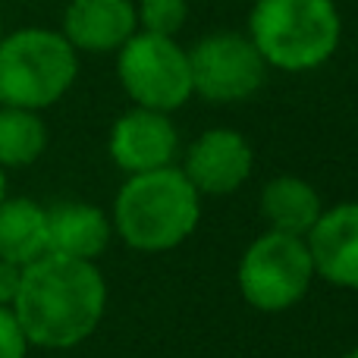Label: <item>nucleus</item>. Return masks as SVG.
<instances>
[{"label":"nucleus","mask_w":358,"mask_h":358,"mask_svg":"<svg viewBox=\"0 0 358 358\" xmlns=\"http://www.w3.org/2000/svg\"><path fill=\"white\" fill-rule=\"evenodd\" d=\"M107 308V283L92 261L66 255H41L22 267V283L13 299L29 346L73 349L85 343Z\"/></svg>","instance_id":"1"},{"label":"nucleus","mask_w":358,"mask_h":358,"mask_svg":"<svg viewBox=\"0 0 358 358\" xmlns=\"http://www.w3.org/2000/svg\"><path fill=\"white\" fill-rule=\"evenodd\" d=\"M201 195L179 167L132 173L113 201V229L136 252H170L198 227Z\"/></svg>","instance_id":"2"},{"label":"nucleus","mask_w":358,"mask_h":358,"mask_svg":"<svg viewBox=\"0 0 358 358\" xmlns=\"http://www.w3.org/2000/svg\"><path fill=\"white\" fill-rule=\"evenodd\" d=\"M248 38L267 66L308 73L340 48V10L334 0H258L248 16Z\"/></svg>","instance_id":"3"},{"label":"nucleus","mask_w":358,"mask_h":358,"mask_svg":"<svg viewBox=\"0 0 358 358\" xmlns=\"http://www.w3.org/2000/svg\"><path fill=\"white\" fill-rule=\"evenodd\" d=\"M79 50L50 29H19L0 38V104L44 110L73 88Z\"/></svg>","instance_id":"4"},{"label":"nucleus","mask_w":358,"mask_h":358,"mask_svg":"<svg viewBox=\"0 0 358 358\" xmlns=\"http://www.w3.org/2000/svg\"><path fill=\"white\" fill-rule=\"evenodd\" d=\"M311 283H315V264L302 236L267 229L245 248L239 261V292L258 311L273 315L292 308L305 299Z\"/></svg>","instance_id":"5"},{"label":"nucleus","mask_w":358,"mask_h":358,"mask_svg":"<svg viewBox=\"0 0 358 358\" xmlns=\"http://www.w3.org/2000/svg\"><path fill=\"white\" fill-rule=\"evenodd\" d=\"M117 76L136 107L170 113L192 98L189 50L170 35L138 29L117 50Z\"/></svg>","instance_id":"6"},{"label":"nucleus","mask_w":358,"mask_h":358,"mask_svg":"<svg viewBox=\"0 0 358 358\" xmlns=\"http://www.w3.org/2000/svg\"><path fill=\"white\" fill-rule=\"evenodd\" d=\"M192 94H201L214 104L245 101L264 85L267 63L255 41L239 31H214L204 35L189 50Z\"/></svg>","instance_id":"7"},{"label":"nucleus","mask_w":358,"mask_h":358,"mask_svg":"<svg viewBox=\"0 0 358 358\" xmlns=\"http://www.w3.org/2000/svg\"><path fill=\"white\" fill-rule=\"evenodd\" d=\"M110 157L126 173H148V170L173 167L179 151V132L170 113L132 107L110 129Z\"/></svg>","instance_id":"8"},{"label":"nucleus","mask_w":358,"mask_h":358,"mask_svg":"<svg viewBox=\"0 0 358 358\" xmlns=\"http://www.w3.org/2000/svg\"><path fill=\"white\" fill-rule=\"evenodd\" d=\"M255 167L252 145L236 129H208L189 145L182 170L198 195H229Z\"/></svg>","instance_id":"9"},{"label":"nucleus","mask_w":358,"mask_h":358,"mask_svg":"<svg viewBox=\"0 0 358 358\" xmlns=\"http://www.w3.org/2000/svg\"><path fill=\"white\" fill-rule=\"evenodd\" d=\"M315 277L358 292V201H343L321 210L305 236Z\"/></svg>","instance_id":"10"},{"label":"nucleus","mask_w":358,"mask_h":358,"mask_svg":"<svg viewBox=\"0 0 358 358\" xmlns=\"http://www.w3.org/2000/svg\"><path fill=\"white\" fill-rule=\"evenodd\" d=\"M138 31L132 0H73L63 13L60 35L85 54H113Z\"/></svg>","instance_id":"11"},{"label":"nucleus","mask_w":358,"mask_h":358,"mask_svg":"<svg viewBox=\"0 0 358 358\" xmlns=\"http://www.w3.org/2000/svg\"><path fill=\"white\" fill-rule=\"evenodd\" d=\"M113 236L110 217L85 201H60L48 208V252L94 261Z\"/></svg>","instance_id":"12"},{"label":"nucleus","mask_w":358,"mask_h":358,"mask_svg":"<svg viewBox=\"0 0 358 358\" xmlns=\"http://www.w3.org/2000/svg\"><path fill=\"white\" fill-rule=\"evenodd\" d=\"M321 210V195L302 176H273L261 192V217L273 233H289L305 239Z\"/></svg>","instance_id":"13"},{"label":"nucleus","mask_w":358,"mask_h":358,"mask_svg":"<svg viewBox=\"0 0 358 358\" xmlns=\"http://www.w3.org/2000/svg\"><path fill=\"white\" fill-rule=\"evenodd\" d=\"M48 255V208L31 198L0 201V258L29 267Z\"/></svg>","instance_id":"14"},{"label":"nucleus","mask_w":358,"mask_h":358,"mask_svg":"<svg viewBox=\"0 0 358 358\" xmlns=\"http://www.w3.org/2000/svg\"><path fill=\"white\" fill-rule=\"evenodd\" d=\"M48 148V126L38 110L0 104V167H29Z\"/></svg>","instance_id":"15"},{"label":"nucleus","mask_w":358,"mask_h":358,"mask_svg":"<svg viewBox=\"0 0 358 358\" xmlns=\"http://www.w3.org/2000/svg\"><path fill=\"white\" fill-rule=\"evenodd\" d=\"M138 29L173 38L189 16V0H138Z\"/></svg>","instance_id":"16"},{"label":"nucleus","mask_w":358,"mask_h":358,"mask_svg":"<svg viewBox=\"0 0 358 358\" xmlns=\"http://www.w3.org/2000/svg\"><path fill=\"white\" fill-rule=\"evenodd\" d=\"M29 352V340L22 334L13 305H0V358H25Z\"/></svg>","instance_id":"17"},{"label":"nucleus","mask_w":358,"mask_h":358,"mask_svg":"<svg viewBox=\"0 0 358 358\" xmlns=\"http://www.w3.org/2000/svg\"><path fill=\"white\" fill-rule=\"evenodd\" d=\"M19 283H22V267L0 258V305H13Z\"/></svg>","instance_id":"18"},{"label":"nucleus","mask_w":358,"mask_h":358,"mask_svg":"<svg viewBox=\"0 0 358 358\" xmlns=\"http://www.w3.org/2000/svg\"><path fill=\"white\" fill-rule=\"evenodd\" d=\"M3 192H6V179H3V167H0V201H3Z\"/></svg>","instance_id":"19"},{"label":"nucleus","mask_w":358,"mask_h":358,"mask_svg":"<svg viewBox=\"0 0 358 358\" xmlns=\"http://www.w3.org/2000/svg\"><path fill=\"white\" fill-rule=\"evenodd\" d=\"M343 358H358V349H352V352H346Z\"/></svg>","instance_id":"20"},{"label":"nucleus","mask_w":358,"mask_h":358,"mask_svg":"<svg viewBox=\"0 0 358 358\" xmlns=\"http://www.w3.org/2000/svg\"><path fill=\"white\" fill-rule=\"evenodd\" d=\"M0 38H3V13H0Z\"/></svg>","instance_id":"21"}]
</instances>
